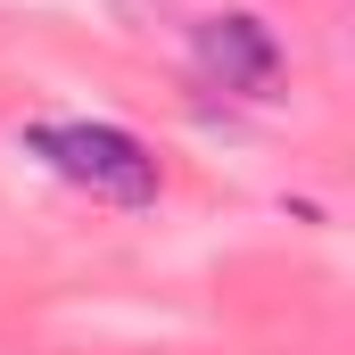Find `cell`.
<instances>
[{
  "label": "cell",
  "mask_w": 355,
  "mask_h": 355,
  "mask_svg": "<svg viewBox=\"0 0 355 355\" xmlns=\"http://www.w3.org/2000/svg\"><path fill=\"white\" fill-rule=\"evenodd\" d=\"M25 149L50 174H67L75 190H91V198H116V207H149L157 198V157L124 124H33Z\"/></svg>",
  "instance_id": "cell-1"
},
{
  "label": "cell",
  "mask_w": 355,
  "mask_h": 355,
  "mask_svg": "<svg viewBox=\"0 0 355 355\" xmlns=\"http://www.w3.org/2000/svg\"><path fill=\"white\" fill-rule=\"evenodd\" d=\"M198 67H207L223 91L272 99V83H281V42H272V25H265V17H248V8H223V17H207V25H198Z\"/></svg>",
  "instance_id": "cell-2"
}]
</instances>
